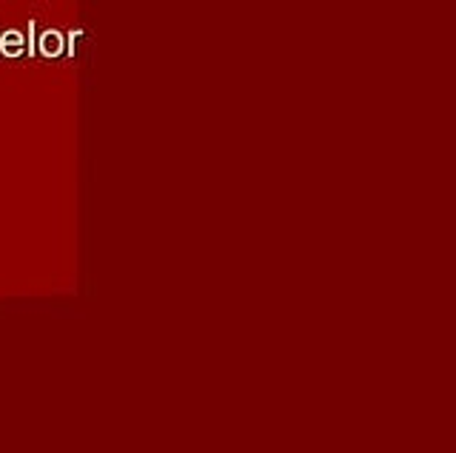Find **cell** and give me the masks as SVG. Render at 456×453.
<instances>
[{
	"label": "cell",
	"mask_w": 456,
	"mask_h": 453,
	"mask_svg": "<svg viewBox=\"0 0 456 453\" xmlns=\"http://www.w3.org/2000/svg\"><path fill=\"white\" fill-rule=\"evenodd\" d=\"M43 52H49V54L61 52V37H57V35H46V37H43Z\"/></svg>",
	"instance_id": "6da1fadb"
}]
</instances>
